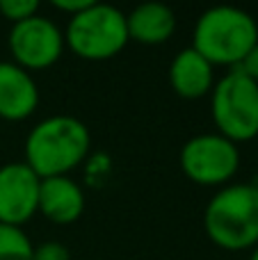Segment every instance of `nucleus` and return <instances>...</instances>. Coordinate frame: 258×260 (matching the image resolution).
Instances as JSON below:
<instances>
[{
    "label": "nucleus",
    "mask_w": 258,
    "mask_h": 260,
    "mask_svg": "<svg viewBox=\"0 0 258 260\" xmlns=\"http://www.w3.org/2000/svg\"><path fill=\"white\" fill-rule=\"evenodd\" d=\"M89 128L76 117L53 114L46 117L25 137V165L44 178L69 176L89 155Z\"/></svg>",
    "instance_id": "nucleus-1"
},
{
    "label": "nucleus",
    "mask_w": 258,
    "mask_h": 260,
    "mask_svg": "<svg viewBox=\"0 0 258 260\" xmlns=\"http://www.w3.org/2000/svg\"><path fill=\"white\" fill-rule=\"evenodd\" d=\"M258 44V23L249 12L231 5L210 7L197 18L192 48L213 67L238 69Z\"/></svg>",
    "instance_id": "nucleus-2"
},
{
    "label": "nucleus",
    "mask_w": 258,
    "mask_h": 260,
    "mask_svg": "<svg viewBox=\"0 0 258 260\" xmlns=\"http://www.w3.org/2000/svg\"><path fill=\"white\" fill-rule=\"evenodd\" d=\"M204 231L210 242L227 251L258 244V189L249 183H229L204 208Z\"/></svg>",
    "instance_id": "nucleus-3"
},
{
    "label": "nucleus",
    "mask_w": 258,
    "mask_h": 260,
    "mask_svg": "<svg viewBox=\"0 0 258 260\" xmlns=\"http://www.w3.org/2000/svg\"><path fill=\"white\" fill-rule=\"evenodd\" d=\"M67 48L87 62L112 59L128 46L126 14L105 3H91L85 12L69 18L64 30Z\"/></svg>",
    "instance_id": "nucleus-4"
},
{
    "label": "nucleus",
    "mask_w": 258,
    "mask_h": 260,
    "mask_svg": "<svg viewBox=\"0 0 258 260\" xmlns=\"http://www.w3.org/2000/svg\"><path fill=\"white\" fill-rule=\"evenodd\" d=\"M210 117L222 137L233 144L258 135V82L245 71L231 69L210 91Z\"/></svg>",
    "instance_id": "nucleus-5"
},
{
    "label": "nucleus",
    "mask_w": 258,
    "mask_h": 260,
    "mask_svg": "<svg viewBox=\"0 0 258 260\" xmlns=\"http://www.w3.org/2000/svg\"><path fill=\"white\" fill-rule=\"evenodd\" d=\"M178 165L192 183L224 187L240 169V148L219 133H201L183 144Z\"/></svg>",
    "instance_id": "nucleus-6"
},
{
    "label": "nucleus",
    "mask_w": 258,
    "mask_h": 260,
    "mask_svg": "<svg viewBox=\"0 0 258 260\" xmlns=\"http://www.w3.org/2000/svg\"><path fill=\"white\" fill-rule=\"evenodd\" d=\"M7 46L12 62L25 69L27 73H35L57 64L67 48V41H64V30L53 18L37 14L27 21L12 25Z\"/></svg>",
    "instance_id": "nucleus-7"
},
{
    "label": "nucleus",
    "mask_w": 258,
    "mask_h": 260,
    "mask_svg": "<svg viewBox=\"0 0 258 260\" xmlns=\"http://www.w3.org/2000/svg\"><path fill=\"white\" fill-rule=\"evenodd\" d=\"M41 178L25 162L0 167V224L21 226L39 212Z\"/></svg>",
    "instance_id": "nucleus-8"
},
{
    "label": "nucleus",
    "mask_w": 258,
    "mask_h": 260,
    "mask_svg": "<svg viewBox=\"0 0 258 260\" xmlns=\"http://www.w3.org/2000/svg\"><path fill=\"white\" fill-rule=\"evenodd\" d=\"M39 108V87L32 73L18 64L0 62V119L9 123L25 121Z\"/></svg>",
    "instance_id": "nucleus-9"
},
{
    "label": "nucleus",
    "mask_w": 258,
    "mask_h": 260,
    "mask_svg": "<svg viewBox=\"0 0 258 260\" xmlns=\"http://www.w3.org/2000/svg\"><path fill=\"white\" fill-rule=\"evenodd\" d=\"M85 212V192L71 176L44 178L39 185V215L50 224H76Z\"/></svg>",
    "instance_id": "nucleus-10"
},
{
    "label": "nucleus",
    "mask_w": 258,
    "mask_h": 260,
    "mask_svg": "<svg viewBox=\"0 0 258 260\" xmlns=\"http://www.w3.org/2000/svg\"><path fill=\"white\" fill-rule=\"evenodd\" d=\"M167 76L176 96L185 101L204 99L215 87V67L206 57H201L192 46L174 55Z\"/></svg>",
    "instance_id": "nucleus-11"
},
{
    "label": "nucleus",
    "mask_w": 258,
    "mask_h": 260,
    "mask_svg": "<svg viewBox=\"0 0 258 260\" xmlns=\"http://www.w3.org/2000/svg\"><path fill=\"white\" fill-rule=\"evenodd\" d=\"M128 39L142 46H160L176 32V14L163 3H142L126 14Z\"/></svg>",
    "instance_id": "nucleus-12"
},
{
    "label": "nucleus",
    "mask_w": 258,
    "mask_h": 260,
    "mask_svg": "<svg viewBox=\"0 0 258 260\" xmlns=\"http://www.w3.org/2000/svg\"><path fill=\"white\" fill-rule=\"evenodd\" d=\"M35 244L21 226L0 224V260H32Z\"/></svg>",
    "instance_id": "nucleus-13"
},
{
    "label": "nucleus",
    "mask_w": 258,
    "mask_h": 260,
    "mask_svg": "<svg viewBox=\"0 0 258 260\" xmlns=\"http://www.w3.org/2000/svg\"><path fill=\"white\" fill-rule=\"evenodd\" d=\"M0 14L7 18L12 25L23 23L27 18L39 14V3L37 0H0Z\"/></svg>",
    "instance_id": "nucleus-14"
},
{
    "label": "nucleus",
    "mask_w": 258,
    "mask_h": 260,
    "mask_svg": "<svg viewBox=\"0 0 258 260\" xmlns=\"http://www.w3.org/2000/svg\"><path fill=\"white\" fill-rule=\"evenodd\" d=\"M32 260H71V251L64 247L62 242H41L35 247V253H32Z\"/></svg>",
    "instance_id": "nucleus-15"
},
{
    "label": "nucleus",
    "mask_w": 258,
    "mask_h": 260,
    "mask_svg": "<svg viewBox=\"0 0 258 260\" xmlns=\"http://www.w3.org/2000/svg\"><path fill=\"white\" fill-rule=\"evenodd\" d=\"M94 3V0H53V9H57V12H62V14H67L69 18L71 16H76V14H80V12H85L89 5Z\"/></svg>",
    "instance_id": "nucleus-16"
},
{
    "label": "nucleus",
    "mask_w": 258,
    "mask_h": 260,
    "mask_svg": "<svg viewBox=\"0 0 258 260\" xmlns=\"http://www.w3.org/2000/svg\"><path fill=\"white\" fill-rule=\"evenodd\" d=\"M238 69H240V71H245L247 76L251 78V80L258 82V44L254 46V48H251V53L247 55L245 62H242Z\"/></svg>",
    "instance_id": "nucleus-17"
},
{
    "label": "nucleus",
    "mask_w": 258,
    "mask_h": 260,
    "mask_svg": "<svg viewBox=\"0 0 258 260\" xmlns=\"http://www.w3.org/2000/svg\"><path fill=\"white\" fill-rule=\"evenodd\" d=\"M249 185H251V187H254V189H258V174L254 176V178H251L249 180Z\"/></svg>",
    "instance_id": "nucleus-18"
},
{
    "label": "nucleus",
    "mask_w": 258,
    "mask_h": 260,
    "mask_svg": "<svg viewBox=\"0 0 258 260\" xmlns=\"http://www.w3.org/2000/svg\"><path fill=\"white\" fill-rule=\"evenodd\" d=\"M249 260H258V244L254 247V251H251V256H249Z\"/></svg>",
    "instance_id": "nucleus-19"
}]
</instances>
